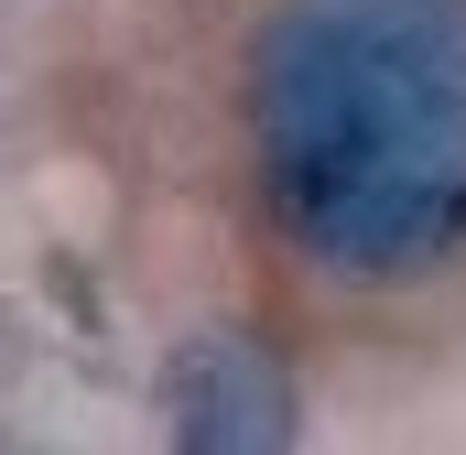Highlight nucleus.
Listing matches in <instances>:
<instances>
[{"label":"nucleus","mask_w":466,"mask_h":455,"mask_svg":"<svg viewBox=\"0 0 466 455\" xmlns=\"http://www.w3.org/2000/svg\"><path fill=\"white\" fill-rule=\"evenodd\" d=\"M174 455H282L304 434V390L260 326H196L152 379Z\"/></svg>","instance_id":"2"},{"label":"nucleus","mask_w":466,"mask_h":455,"mask_svg":"<svg viewBox=\"0 0 466 455\" xmlns=\"http://www.w3.org/2000/svg\"><path fill=\"white\" fill-rule=\"evenodd\" d=\"M249 163L326 282H423L466 249V0H282L249 33Z\"/></svg>","instance_id":"1"}]
</instances>
